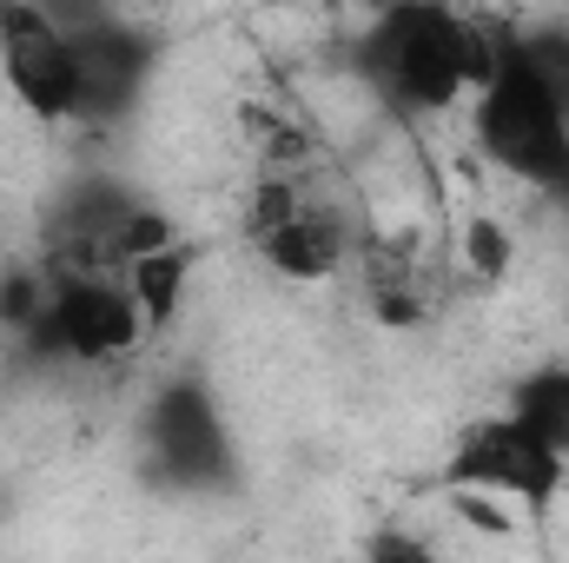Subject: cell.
<instances>
[{"label": "cell", "instance_id": "obj_2", "mask_svg": "<svg viewBox=\"0 0 569 563\" xmlns=\"http://www.w3.org/2000/svg\"><path fill=\"white\" fill-rule=\"evenodd\" d=\"M470 140L497 172H510L523 186H543V192L569 186V113L523 67L517 40H510L503 67L470 93Z\"/></svg>", "mask_w": 569, "mask_h": 563}, {"label": "cell", "instance_id": "obj_13", "mask_svg": "<svg viewBox=\"0 0 569 563\" xmlns=\"http://www.w3.org/2000/svg\"><path fill=\"white\" fill-rule=\"evenodd\" d=\"M365 563H443L430 551L418 531H371V544H365Z\"/></svg>", "mask_w": 569, "mask_h": 563}, {"label": "cell", "instance_id": "obj_9", "mask_svg": "<svg viewBox=\"0 0 569 563\" xmlns=\"http://www.w3.org/2000/svg\"><path fill=\"white\" fill-rule=\"evenodd\" d=\"M127 292H133V305H140L146 332H166L172 318H179V298H186V279H192V246H166V253H146V259H133L127 273Z\"/></svg>", "mask_w": 569, "mask_h": 563}, {"label": "cell", "instance_id": "obj_4", "mask_svg": "<svg viewBox=\"0 0 569 563\" xmlns=\"http://www.w3.org/2000/svg\"><path fill=\"white\" fill-rule=\"evenodd\" d=\"M569 477V457H557L537 431L510 418V412H483L457 431V444L437 464L443 497H503L517 511H550Z\"/></svg>", "mask_w": 569, "mask_h": 563}, {"label": "cell", "instance_id": "obj_8", "mask_svg": "<svg viewBox=\"0 0 569 563\" xmlns=\"http://www.w3.org/2000/svg\"><path fill=\"white\" fill-rule=\"evenodd\" d=\"M503 412L523 424V431H537L557 457H569V358H550V365L523 372L510 385V405Z\"/></svg>", "mask_w": 569, "mask_h": 563}, {"label": "cell", "instance_id": "obj_5", "mask_svg": "<svg viewBox=\"0 0 569 563\" xmlns=\"http://www.w3.org/2000/svg\"><path fill=\"white\" fill-rule=\"evenodd\" d=\"M146 457L179 491H212L232 471V431L219 418V398L199 378H166L146 405Z\"/></svg>", "mask_w": 569, "mask_h": 563}, {"label": "cell", "instance_id": "obj_1", "mask_svg": "<svg viewBox=\"0 0 569 563\" xmlns=\"http://www.w3.org/2000/svg\"><path fill=\"white\" fill-rule=\"evenodd\" d=\"M510 40H517L510 20H483L457 7H391L371 20L358 67L378 87V100H391L398 113H450L503 67Z\"/></svg>", "mask_w": 569, "mask_h": 563}, {"label": "cell", "instance_id": "obj_7", "mask_svg": "<svg viewBox=\"0 0 569 563\" xmlns=\"http://www.w3.org/2000/svg\"><path fill=\"white\" fill-rule=\"evenodd\" d=\"M67 40H73V60H80V120H120L140 100L159 47L120 13H73Z\"/></svg>", "mask_w": 569, "mask_h": 563}, {"label": "cell", "instance_id": "obj_6", "mask_svg": "<svg viewBox=\"0 0 569 563\" xmlns=\"http://www.w3.org/2000/svg\"><path fill=\"white\" fill-rule=\"evenodd\" d=\"M0 80L33 120H80V60L67 20L47 7H0Z\"/></svg>", "mask_w": 569, "mask_h": 563}, {"label": "cell", "instance_id": "obj_3", "mask_svg": "<svg viewBox=\"0 0 569 563\" xmlns=\"http://www.w3.org/2000/svg\"><path fill=\"white\" fill-rule=\"evenodd\" d=\"M40 273H47V312L20 338L33 358L113 365L146 345V318L120 273H100V266H40Z\"/></svg>", "mask_w": 569, "mask_h": 563}, {"label": "cell", "instance_id": "obj_10", "mask_svg": "<svg viewBox=\"0 0 569 563\" xmlns=\"http://www.w3.org/2000/svg\"><path fill=\"white\" fill-rule=\"evenodd\" d=\"M457 266H470L477 279H510V266H517V233H510L497 213H470L463 233H457Z\"/></svg>", "mask_w": 569, "mask_h": 563}, {"label": "cell", "instance_id": "obj_14", "mask_svg": "<svg viewBox=\"0 0 569 563\" xmlns=\"http://www.w3.org/2000/svg\"><path fill=\"white\" fill-rule=\"evenodd\" d=\"M557 199H563V206H569V186H563V192H557Z\"/></svg>", "mask_w": 569, "mask_h": 563}, {"label": "cell", "instance_id": "obj_11", "mask_svg": "<svg viewBox=\"0 0 569 563\" xmlns=\"http://www.w3.org/2000/svg\"><path fill=\"white\" fill-rule=\"evenodd\" d=\"M517 53H523V67L550 87V100L569 113V20H537V27H517Z\"/></svg>", "mask_w": 569, "mask_h": 563}, {"label": "cell", "instance_id": "obj_12", "mask_svg": "<svg viewBox=\"0 0 569 563\" xmlns=\"http://www.w3.org/2000/svg\"><path fill=\"white\" fill-rule=\"evenodd\" d=\"M450 511H457L463 524H477L483 537H517V531H523V511L503 504V497H450Z\"/></svg>", "mask_w": 569, "mask_h": 563}]
</instances>
